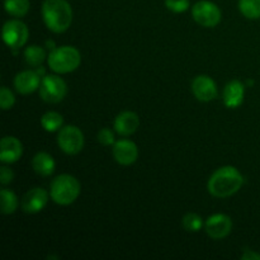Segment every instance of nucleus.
Segmentation results:
<instances>
[{"label":"nucleus","instance_id":"nucleus-8","mask_svg":"<svg viewBox=\"0 0 260 260\" xmlns=\"http://www.w3.org/2000/svg\"><path fill=\"white\" fill-rule=\"evenodd\" d=\"M28 28L18 19L8 20L3 27V40L10 48H20L28 41Z\"/></svg>","mask_w":260,"mask_h":260},{"label":"nucleus","instance_id":"nucleus-2","mask_svg":"<svg viewBox=\"0 0 260 260\" xmlns=\"http://www.w3.org/2000/svg\"><path fill=\"white\" fill-rule=\"evenodd\" d=\"M42 17L46 27L53 33H63L73 23V9L66 0H45Z\"/></svg>","mask_w":260,"mask_h":260},{"label":"nucleus","instance_id":"nucleus-10","mask_svg":"<svg viewBox=\"0 0 260 260\" xmlns=\"http://www.w3.org/2000/svg\"><path fill=\"white\" fill-rule=\"evenodd\" d=\"M192 91L201 102H211L217 98V85L208 75H198L192 81Z\"/></svg>","mask_w":260,"mask_h":260},{"label":"nucleus","instance_id":"nucleus-17","mask_svg":"<svg viewBox=\"0 0 260 260\" xmlns=\"http://www.w3.org/2000/svg\"><path fill=\"white\" fill-rule=\"evenodd\" d=\"M32 168L38 175L50 177L55 172L56 162L53 157L47 152H38L32 160Z\"/></svg>","mask_w":260,"mask_h":260},{"label":"nucleus","instance_id":"nucleus-4","mask_svg":"<svg viewBox=\"0 0 260 260\" xmlns=\"http://www.w3.org/2000/svg\"><path fill=\"white\" fill-rule=\"evenodd\" d=\"M48 66L52 71L58 74L73 73L81 62L80 52L73 46H62L53 48L47 57Z\"/></svg>","mask_w":260,"mask_h":260},{"label":"nucleus","instance_id":"nucleus-11","mask_svg":"<svg viewBox=\"0 0 260 260\" xmlns=\"http://www.w3.org/2000/svg\"><path fill=\"white\" fill-rule=\"evenodd\" d=\"M48 202V193L42 188H33L24 194L22 200V208L25 213L41 212Z\"/></svg>","mask_w":260,"mask_h":260},{"label":"nucleus","instance_id":"nucleus-26","mask_svg":"<svg viewBox=\"0 0 260 260\" xmlns=\"http://www.w3.org/2000/svg\"><path fill=\"white\" fill-rule=\"evenodd\" d=\"M98 141L104 146H111L114 144V135L109 128H102L98 132Z\"/></svg>","mask_w":260,"mask_h":260},{"label":"nucleus","instance_id":"nucleus-14","mask_svg":"<svg viewBox=\"0 0 260 260\" xmlns=\"http://www.w3.org/2000/svg\"><path fill=\"white\" fill-rule=\"evenodd\" d=\"M41 78L36 71L32 70H25L22 71V73L17 74L14 79V86L15 90L19 94H27L33 93L37 89H40L41 85Z\"/></svg>","mask_w":260,"mask_h":260},{"label":"nucleus","instance_id":"nucleus-24","mask_svg":"<svg viewBox=\"0 0 260 260\" xmlns=\"http://www.w3.org/2000/svg\"><path fill=\"white\" fill-rule=\"evenodd\" d=\"M15 103L14 94L7 88V86H3L2 90H0V106H2V109L4 111H8V109L12 108Z\"/></svg>","mask_w":260,"mask_h":260},{"label":"nucleus","instance_id":"nucleus-9","mask_svg":"<svg viewBox=\"0 0 260 260\" xmlns=\"http://www.w3.org/2000/svg\"><path fill=\"white\" fill-rule=\"evenodd\" d=\"M206 233L210 238L215 240H221L226 238L231 233L233 229V221L228 215L223 213H216V215L210 216L205 223Z\"/></svg>","mask_w":260,"mask_h":260},{"label":"nucleus","instance_id":"nucleus-18","mask_svg":"<svg viewBox=\"0 0 260 260\" xmlns=\"http://www.w3.org/2000/svg\"><path fill=\"white\" fill-rule=\"evenodd\" d=\"M4 8L13 17H24L29 10V0H4Z\"/></svg>","mask_w":260,"mask_h":260},{"label":"nucleus","instance_id":"nucleus-12","mask_svg":"<svg viewBox=\"0 0 260 260\" xmlns=\"http://www.w3.org/2000/svg\"><path fill=\"white\" fill-rule=\"evenodd\" d=\"M137 156H139V150L135 142L129 140H119L114 142L113 157L118 164L124 167L134 164L137 160Z\"/></svg>","mask_w":260,"mask_h":260},{"label":"nucleus","instance_id":"nucleus-28","mask_svg":"<svg viewBox=\"0 0 260 260\" xmlns=\"http://www.w3.org/2000/svg\"><path fill=\"white\" fill-rule=\"evenodd\" d=\"M241 259L243 260H260V254L246 249V250L243 253V255H241Z\"/></svg>","mask_w":260,"mask_h":260},{"label":"nucleus","instance_id":"nucleus-3","mask_svg":"<svg viewBox=\"0 0 260 260\" xmlns=\"http://www.w3.org/2000/svg\"><path fill=\"white\" fill-rule=\"evenodd\" d=\"M50 194L57 205L69 206L75 202L80 194V183L73 175L61 174L51 183Z\"/></svg>","mask_w":260,"mask_h":260},{"label":"nucleus","instance_id":"nucleus-7","mask_svg":"<svg viewBox=\"0 0 260 260\" xmlns=\"http://www.w3.org/2000/svg\"><path fill=\"white\" fill-rule=\"evenodd\" d=\"M58 147L68 155H76L84 147V135L76 126H65L57 136Z\"/></svg>","mask_w":260,"mask_h":260},{"label":"nucleus","instance_id":"nucleus-15","mask_svg":"<svg viewBox=\"0 0 260 260\" xmlns=\"http://www.w3.org/2000/svg\"><path fill=\"white\" fill-rule=\"evenodd\" d=\"M140 126V118L135 112L126 111L119 113L114 119V129L121 136H129L135 134Z\"/></svg>","mask_w":260,"mask_h":260},{"label":"nucleus","instance_id":"nucleus-19","mask_svg":"<svg viewBox=\"0 0 260 260\" xmlns=\"http://www.w3.org/2000/svg\"><path fill=\"white\" fill-rule=\"evenodd\" d=\"M41 124L47 132H56L63 124V118L57 112H47L41 118Z\"/></svg>","mask_w":260,"mask_h":260},{"label":"nucleus","instance_id":"nucleus-22","mask_svg":"<svg viewBox=\"0 0 260 260\" xmlns=\"http://www.w3.org/2000/svg\"><path fill=\"white\" fill-rule=\"evenodd\" d=\"M0 197H2V212L4 215H12V213L17 211L18 198L12 190L2 189Z\"/></svg>","mask_w":260,"mask_h":260},{"label":"nucleus","instance_id":"nucleus-13","mask_svg":"<svg viewBox=\"0 0 260 260\" xmlns=\"http://www.w3.org/2000/svg\"><path fill=\"white\" fill-rule=\"evenodd\" d=\"M23 154V145L17 137L5 136L2 140L0 149V161L4 164H13L18 161Z\"/></svg>","mask_w":260,"mask_h":260},{"label":"nucleus","instance_id":"nucleus-6","mask_svg":"<svg viewBox=\"0 0 260 260\" xmlns=\"http://www.w3.org/2000/svg\"><path fill=\"white\" fill-rule=\"evenodd\" d=\"M192 17L202 27L212 28L221 22V10L215 3L201 0L193 5Z\"/></svg>","mask_w":260,"mask_h":260},{"label":"nucleus","instance_id":"nucleus-27","mask_svg":"<svg viewBox=\"0 0 260 260\" xmlns=\"http://www.w3.org/2000/svg\"><path fill=\"white\" fill-rule=\"evenodd\" d=\"M14 179V173H13L12 169L7 167L0 168V182H2L3 185H7L9 183L13 182Z\"/></svg>","mask_w":260,"mask_h":260},{"label":"nucleus","instance_id":"nucleus-25","mask_svg":"<svg viewBox=\"0 0 260 260\" xmlns=\"http://www.w3.org/2000/svg\"><path fill=\"white\" fill-rule=\"evenodd\" d=\"M165 5L173 13H183L189 8V0H165Z\"/></svg>","mask_w":260,"mask_h":260},{"label":"nucleus","instance_id":"nucleus-5","mask_svg":"<svg viewBox=\"0 0 260 260\" xmlns=\"http://www.w3.org/2000/svg\"><path fill=\"white\" fill-rule=\"evenodd\" d=\"M66 94H68V85L60 76L47 75L41 81L40 95L46 103H60L61 101H63Z\"/></svg>","mask_w":260,"mask_h":260},{"label":"nucleus","instance_id":"nucleus-20","mask_svg":"<svg viewBox=\"0 0 260 260\" xmlns=\"http://www.w3.org/2000/svg\"><path fill=\"white\" fill-rule=\"evenodd\" d=\"M24 58L28 65L37 68V66H40L45 61L46 52L42 47H40L37 45H33L25 48Z\"/></svg>","mask_w":260,"mask_h":260},{"label":"nucleus","instance_id":"nucleus-23","mask_svg":"<svg viewBox=\"0 0 260 260\" xmlns=\"http://www.w3.org/2000/svg\"><path fill=\"white\" fill-rule=\"evenodd\" d=\"M182 226L189 233H198L203 228V220L197 213H187L182 220Z\"/></svg>","mask_w":260,"mask_h":260},{"label":"nucleus","instance_id":"nucleus-21","mask_svg":"<svg viewBox=\"0 0 260 260\" xmlns=\"http://www.w3.org/2000/svg\"><path fill=\"white\" fill-rule=\"evenodd\" d=\"M239 9L248 19H259L260 0H239Z\"/></svg>","mask_w":260,"mask_h":260},{"label":"nucleus","instance_id":"nucleus-16","mask_svg":"<svg viewBox=\"0 0 260 260\" xmlns=\"http://www.w3.org/2000/svg\"><path fill=\"white\" fill-rule=\"evenodd\" d=\"M245 88L239 80H233L223 89V103L228 108H238L243 104Z\"/></svg>","mask_w":260,"mask_h":260},{"label":"nucleus","instance_id":"nucleus-1","mask_svg":"<svg viewBox=\"0 0 260 260\" xmlns=\"http://www.w3.org/2000/svg\"><path fill=\"white\" fill-rule=\"evenodd\" d=\"M243 183V175L236 168L222 167L211 175L208 180V192L216 198L230 197L239 192Z\"/></svg>","mask_w":260,"mask_h":260}]
</instances>
